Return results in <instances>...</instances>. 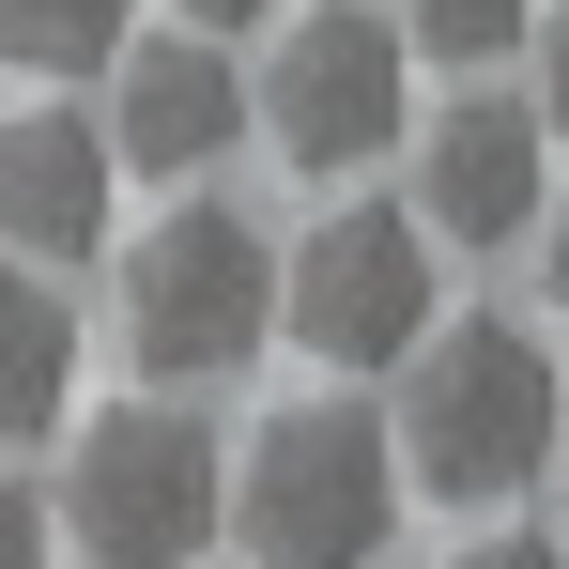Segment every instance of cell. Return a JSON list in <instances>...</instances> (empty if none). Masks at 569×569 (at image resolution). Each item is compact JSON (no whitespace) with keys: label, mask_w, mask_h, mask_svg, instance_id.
Here are the masks:
<instances>
[{"label":"cell","mask_w":569,"mask_h":569,"mask_svg":"<svg viewBox=\"0 0 569 569\" xmlns=\"http://www.w3.org/2000/svg\"><path fill=\"white\" fill-rule=\"evenodd\" d=\"M555 447H569V385H555V355H539L523 323L462 308V323H431V339L400 355V477H416V492L508 508L523 477H555Z\"/></svg>","instance_id":"obj_1"},{"label":"cell","mask_w":569,"mask_h":569,"mask_svg":"<svg viewBox=\"0 0 569 569\" xmlns=\"http://www.w3.org/2000/svg\"><path fill=\"white\" fill-rule=\"evenodd\" d=\"M400 523V447H385L355 400H292L247 431L231 462V539L247 569H370Z\"/></svg>","instance_id":"obj_2"},{"label":"cell","mask_w":569,"mask_h":569,"mask_svg":"<svg viewBox=\"0 0 569 569\" xmlns=\"http://www.w3.org/2000/svg\"><path fill=\"white\" fill-rule=\"evenodd\" d=\"M262 339H278V247H262V216L186 200V216H154L123 247V355L154 385H231Z\"/></svg>","instance_id":"obj_3"},{"label":"cell","mask_w":569,"mask_h":569,"mask_svg":"<svg viewBox=\"0 0 569 569\" xmlns=\"http://www.w3.org/2000/svg\"><path fill=\"white\" fill-rule=\"evenodd\" d=\"M62 539L78 569H200V539H231V447L170 400H123L62 462Z\"/></svg>","instance_id":"obj_4"},{"label":"cell","mask_w":569,"mask_h":569,"mask_svg":"<svg viewBox=\"0 0 569 569\" xmlns=\"http://www.w3.org/2000/svg\"><path fill=\"white\" fill-rule=\"evenodd\" d=\"M447 323V278H431V216L400 200H339L308 247H278V339L308 370H400L416 339Z\"/></svg>","instance_id":"obj_5"},{"label":"cell","mask_w":569,"mask_h":569,"mask_svg":"<svg viewBox=\"0 0 569 569\" xmlns=\"http://www.w3.org/2000/svg\"><path fill=\"white\" fill-rule=\"evenodd\" d=\"M400 16H370V0H323V16H292L278 62H262V139H278L292 170H370L385 139H400Z\"/></svg>","instance_id":"obj_6"},{"label":"cell","mask_w":569,"mask_h":569,"mask_svg":"<svg viewBox=\"0 0 569 569\" xmlns=\"http://www.w3.org/2000/svg\"><path fill=\"white\" fill-rule=\"evenodd\" d=\"M416 216L431 247H523L555 216V123L523 93H447L416 139Z\"/></svg>","instance_id":"obj_7"},{"label":"cell","mask_w":569,"mask_h":569,"mask_svg":"<svg viewBox=\"0 0 569 569\" xmlns=\"http://www.w3.org/2000/svg\"><path fill=\"white\" fill-rule=\"evenodd\" d=\"M247 139V78H231V47L216 31H154V47H123L108 62V154L123 170H216Z\"/></svg>","instance_id":"obj_8"},{"label":"cell","mask_w":569,"mask_h":569,"mask_svg":"<svg viewBox=\"0 0 569 569\" xmlns=\"http://www.w3.org/2000/svg\"><path fill=\"white\" fill-rule=\"evenodd\" d=\"M108 123L78 108H31V123H0V247H31V262H93L108 247Z\"/></svg>","instance_id":"obj_9"},{"label":"cell","mask_w":569,"mask_h":569,"mask_svg":"<svg viewBox=\"0 0 569 569\" xmlns=\"http://www.w3.org/2000/svg\"><path fill=\"white\" fill-rule=\"evenodd\" d=\"M62 400H78V323H62V292H47V278H0V462L47 447Z\"/></svg>","instance_id":"obj_10"},{"label":"cell","mask_w":569,"mask_h":569,"mask_svg":"<svg viewBox=\"0 0 569 569\" xmlns=\"http://www.w3.org/2000/svg\"><path fill=\"white\" fill-rule=\"evenodd\" d=\"M123 16H139V0H0V62H31V78H108V62H123Z\"/></svg>","instance_id":"obj_11"},{"label":"cell","mask_w":569,"mask_h":569,"mask_svg":"<svg viewBox=\"0 0 569 569\" xmlns=\"http://www.w3.org/2000/svg\"><path fill=\"white\" fill-rule=\"evenodd\" d=\"M523 31H539V0H400V47L416 62H492Z\"/></svg>","instance_id":"obj_12"},{"label":"cell","mask_w":569,"mask_h":569,"mask_svg":"<svg viewBox=\"0 0 569 569\" xmlns=\"http://www.w3.org/2000/svg\"><path fill=\"white\" fill-rule=\"evenodd\" d=\"M47 555H62V492H31L0 462V569H47Z\"/></svg>","instance_id":"obj_13"},{"label":"cell","mask_w":569,"mask_h":569,"mask_svg":"<svg viewBox=\"0 0 569 569\" xmlns=\"http://www.w3.org/2000/svg\"><path fill=\"white\" fill-rule=\"evenodd\" d=\"M462 569H569V539H523V523H492V539H462Z\"/></svg>","instance_id":"obj_14"},{"label":"cell","mask_w":569,"mask_h":569,"mask_svg":"<svg viewBox=\"0 0 569 569\" xmlns=\"http://www.w3.org/2000/svg\"><path fill=\"white\" fill-rule=\"evenodd\" d=\"M539 123H555V139H569V0H555V16H539Z\"/></svg>","instance_id":"obj_15"},{"label":"cell","mask_w":569,"mask_h":569,"mask_svg":"<svg viewBox=\"0 0 569 569\" xmlns=\"http://www.w3.org/2000/svg\"><path fill=\"white\" fill-rule=\"evenodd\" d=\"M539 278H555V308H569V200L539 216Z\"/></svg>","instance_id":"obj_16"},{"label":"cell","mask_w":569,"mask_h":569,"mask_svg":"<svg viewBox=\"0 0 569 569\" xmlns=\"http://www.w3.org/2000/svg\"><path fill=\"white\" fill-rule=\"evenodd\" d=\"M186 16L200 31H247V16H278V0H186Z\"/></svg>","instance_id":"obj_17"},{"label":"cell","mask_w":569,"mask_h":569,"mask_svg":"<svg viewBox=\"0 0 569 569\" xmlns=\"http://www.w3.org/2000/svg\"><path fill=\"white\" fill-rule=\"evenodd\" d=\"M555 477H569V447H555Z\"/></svg>","instance_id":"obj_18"}]
</instances>
